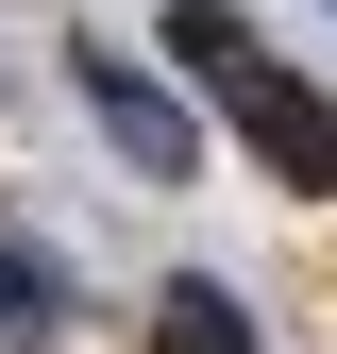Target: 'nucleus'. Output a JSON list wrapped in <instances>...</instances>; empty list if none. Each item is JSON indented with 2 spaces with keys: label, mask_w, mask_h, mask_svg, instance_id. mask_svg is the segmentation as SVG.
Segmentation results:
<instances>
[{
  "label": "nucleus",
  "mask_w": 337,
  "mask_h": 354,
  "mask_svg": "<svg viewBox=\"0 0 337 354\" xmlns=\"http://www.w3.org/2000/svg\"><path fill=\"white\" fill-rule=\"evenodd\" d=\"M168 51L202 68V102H220V118H236V136L270 152L304 203H337V102H320L304 68H270V51H253V34L220 17V0H168Z\"/></svg>",
  "instance_id": "1"
},
{
  "label": "nucleus",
  "mask_w": 337,
  "mask_h": 354,
  "mask_svg": "<svg viewBox=\"0 0 337 354\" xmlns=\"http://www.w3.org/2000/svg\"><path fill=\"white\" fill-rule=\"evenodd\" d=\"M68 84H84V118L118 136V169H152V186H186V169H202V118L168 102L135 51H102V34H84V51H68Z\"/></svg>",
  "instance_id": "2"
},
{
  "label": "nucleus",
  "mask_w": 337,
  "mask_h": 354,
  "mask_svg": "<svg viewBox=\"0 0 337 354\" xmlns=\"http://www.w3.org/2000/svg\"><path fill=\"white\" fill-rule=\"evenodd\" d=\"M0 337H17V354H34V337H68V270L17 236V219H0Z\"/></svg>",
  "instance_id": "3"
},
{
  "label": "nucleus",
  "mask_w": 337,
  "mask_h": 354,
  "mask_svg": "<svg viewBox=\"0 0 337 354\" xmlns=\"http://www.w3.org/2000/svg\"><path fill=\"white\" fill-rule=\"evenodd\" d=\"M152 354H253V321H236V287H152Z\"/></svg>",
  "instance_id": "4"
},
{
  "label": "nucleus",
  "mask_w": 337,
  "mask_h": 354,
  "mask_svg": "<svg viewBox=\"0 0 337 354\" xmlns=\"http://www.w3.org/2000/svg\"><path fill=\"white\" fill-rule=\"evenodd\" d=\"M0 84H17V68H0Z\"/></svg>",
  "instance_id": "5"
}]
</instances>
